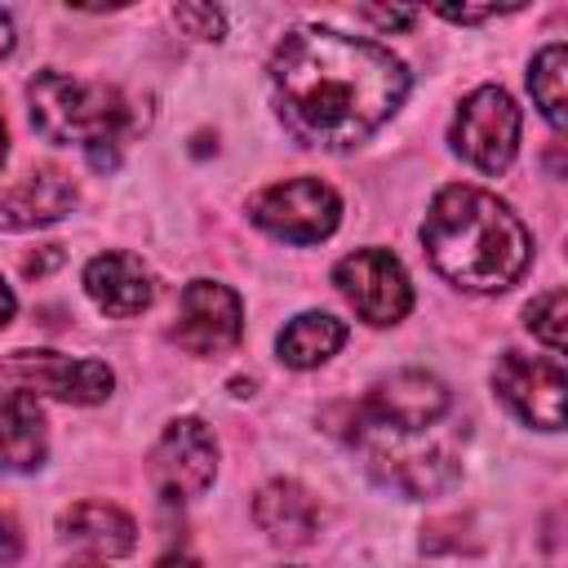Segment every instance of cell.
<instances>
[{
  "instance_id": "277c9868",
  "label": "cell",
  "mask_w": 568,
  "mask_h": 568,
  "mask_svg": "<svg viewBox=\"0 0 568 568\" xmlns=\"http://www.w3.org/2000/svg\"><path fill=\"white\" fill-rule=\"evenodd\" d=\"M351 413V439H368V435H417L426 426H435L448 413V386L422 368H404L382 377L359 404L346 408Z\"/></svg>"
},
{
  "instance_id": "ba28073f",
  "label": "cell",
  "mask_w": 568,
  "mask_h": 568,
  "mask_svg": "<svg viewBox=\"0 0 568 568\" xmlns=\"http://www.w3.org/2000/svg\"><path fill=\"white\" fill-rule=\"evenodd\" d=\"M217 475V444L200 417H178L151 453V479L169 501L200 497Z\"/></svg>"
},
{
  "instance_id": "d6986e66",
  "label": "cell",
  "mask_w": 568,
  "mask_h": 568,
  "mask_svg": "<svg viewBox=\"0 0 568 568\" xmlns=\"http://www.w3.org/2000/svg\"><path fill=\"white\" fill-rule=\"evenodd\" d=\"M524 315H528L524 324H528V328L559 355V351H564V320H568V297H564V288H550V293L532 297Z\"/></svg>"
},
{
  "instance_id": "4316f807",
  "label": "cell",
  "mask_w": 568,
  "mask_h": 568,
  "mask_svg": "<svg viewBox=\"0 0 568 568\" xmlns=\"http://www.w3.org/2000/svg\"><path fill=\"white\" fill-rule=\"evenodd\" d=\"M9 49H13V22H9L4 13H0V58H4Z\"/></svg>"
},
{
  "instance_id": "ffe728a7",
  "label": "cell",
  "mask_w": 568,
  "mask_h": 568,
  "mask_svg": "<svg viewBox=\"0 0 568 568\" xmlns=\"http://www.w3.org/2000/svg\"><path fill=\"white\" fill-rule=\"evenodd\" d=\"M191 36H200V40H217L222 36V9H213V4H182L178 13H173Z\"/></svg>"
},
{
  "instance_id": "f1b7e54d",
  "label": "cell",
  "mask_w": 568,
  "mask_h": 568,
  "mask_svg": "<svg viewBox=\"0 0 568 568\" xmlns=\"http://www.w3.org/2000/svg\"><path fill=\"white\" fill-rule=\"evenodd\" d=\"M75 568H102V564H75Z\"/></svg>"
},
{
  "instance_id": "7a4b0ae2",
  "label": "cell",
  "mask_w": 568,
  "mask_h": 568,
  "mask_svg": "<svg viewBox=\"0 0 568 568\" xmlns=\"http://www.w3.org/2000/svg\"><path fill=\"white\" fill-rule=\"evenodd\" d=\"M422 244L430 266L470 293H501L532 262L528 226L479 186H444L426 209Z\"/></svg>"
},
{
  "instance_id": "6da1fadb",
  "label": "cell",
  "mask_w": 568,
  "mask_h": 568,
  "mask_svg": "<svg viewBox=\"0 0 568 568\" xmlns=\"http://www.w3.org/2000/svg\"><path fill=\"white\" fill-rule=\"evenodd\" d=\"M271 84L297 138L342 151L395 115L408 93V71L373 40L297 27L271 53Z\"/></svg>"
},
{
  "instance_id": "9a60e30c",
  "label": "cell",
  "mask_w": 568,
  "mask_h": 568,
  "mask_svg": "<svg viewBox=\"0 0 568 568\" xmlns=\"http://www.w3.org/2000/svg\"><path fill=\"white\" fill-rule=\"evenodd\" d=\"M49 430L36 395L0 390V470H36L44 462Z\"/></svg>"
},
{
  "instance_id": "83f0119b",
  "label": "cell",
  "mask_w": 568,
  "mask_h": 568,
  "mask_svg": "<svg viewBox=\"0 0 568 568\" xmlns=\"http://www.w3.org/2000/svg\"><path fill=\"white\" fill-rule=\"evenodd\" d=\"M4 155H9V124H4V111H0V164H4Z\"/></svg>"
},
{
  "instance_id": "2e32d148",
  "label": "cell",
  "mask_w": 568,
  "mask_h": 568,
  "mask_svg": "<svg viewBox=\"0 0 568 568\" xmlns=\"http://www.w3.org/2000/svg\"><path fill=\"white\" fill-rule=\"evenodd\" d=\"M62 537L84 546V550H93V555H129L133 541H138V528L120 506L80 501V506H71L62 515Z\"/></svg>"
},
{
  "instance_id": "ac0fdd59",
  "label": "cell",
  "mask_w": 568,
  "mask_h": 568,
  "mask_svg": "<svg viewBox=\"0 0 568 568\" xmlns=\"http://www.w3.org/2000/svg\"><path fill=\"white\" fill-rule=\"evenodd\" d=\"M564 44H546L537 58H532V71H528V89H532V102L541 106V115L559 129L564 124Z\"/></svg>"
},
{
  "instance_id": "603a6c76",
  "label": "cell",
  "mask_w": 568,
  "mask_h": 568,
  "mask_svg": "<svg viewBox=\"0 0 568 568\" xmlns=\"http://www.w3.org/2000/svg\"><path fill=\"white\" fill-rule=\"evenodd\" d=\"M448 22H488V18H501V13H515V9H439Z\"/></svg>"
},
{
  "instance_id": "52a82bcc",
  "label": "cell",
  "mask_w": 568,
  "mask_h": 568,
  "mask_svg": "<svg viewBox=\"0 0 568 568\" xmlns=\"http://www.w3.org/2000/svg\"><path fill=\"white\" fill-rule=\"evenodd\" d=\"M333 284L368 324H399L413 306L408 275L386 248H355L333 266Z\"/></svg>"
},
{
  "instance_id": "30bf717a",
  "label": "cell",
  "mask_w": 568,
  "mask_h": 568,
  "mask_svg": "<svg viewBox=\"0 0 568 568\" xmlns=\"http://www.w3.org/2000/svg\"><path fill=\"white\" fill-rule=\"evenodd\" d=\"M4 373L18 377L27 390L67 399V404H98L111 395L115 373L102 359H71L62 351H13Z\"/></svg>"
},
{
  "instance_id": "7c38bea8",
  "label": "cell",
  "mask_w": 568,
  "mask_h": 568,
  "mask_svg": "<svg viewBox=\"0 0 568 568\" xmlns=\"http://www.w3.org/2000/svg\"><path fill=\"white\" fill-rule=\"evenodd\" d=\"M75 204V182L62 169H36L0 191V226L4 231H31L44 222H58Z\"/></svg>"
},
{
  "instance_id": "484cf974",
  "label": "cell",
  "mask_w": 568,
  "mask_h": 568,
  "mask_svg": "<svg viewBox=\"0 0 568 568\" xmlns=\"http://www.w3.org/2000/svg\"><path fill=\"white\" fill-rule=\"evenodd\" d=\"M155 568H200V564H195L191 555H164V559H160Z\"/></svg>"
},
{
  "instance_id": "5b68a950",
  "label": "cell",
  "mask_w": 568,
  "mask_h": 568,
  "mask_svg": "<svg viewBox=\"0 0 568 568\" xmlns=\"http://www.w3.org/2000/svg\"><path fill=\"white\" fill-rule=\"evenodd\" d=\"M253 222L262 231H271L275 240H288V244H315L324 235H333L337 217H342V200L328 182L320 178H284L266 191L253 195L248 204Z\"/></svg>"
},
{
  "instance_id": "d4e9b609",
  "label": "cell",
  "mask_w": 568,
  "mask_h": 568,
  "mask_svg": "<svg viewBox=\"0 0 568 568\" xmlns=\"http://www.w3.org/2000/svg\"><path fill=\"white\" fill-rule=\"evenodd\" d=\"M13 320V293H9V284L0 280V328Z\"/></svg>"
},
{
  "instance_id": "7402d4cb",
  "label": "cell",
  "mask_w": 568,
  "mask_h": 568,
  "mask_svg": "<svg viewBox=\"0 0 568 568\" xmlns=\"http://www.w3.org/2000/svg\"><path fill=\"white\" fill-rule=\"evenodd\" d=\"M18 555H22V532H18V524L9 515H0V568L18 564Z\"/></svg>"
},
{
  "instance_id": "9c48e42d",
  "label": "cell",
  "mask_w": 568,
  "mask_h": 568,
  "mask_svg": "<svg viewBox=\"0 0 568 568\" xmlns=\"http://www.w3.org/2000/svg\"><path fill=\"white\" fill-rule=\"evenodd\" d=\"M493 386L497 395L532 426L541 430H559L564 426V364L559 355H519L506 351L493 368Z\"/></svg>"
},
{
  "instance_id": "3957f363",
  "label": "cell",
  "mask_w": 568,
  "mask_h": 568,
  "mask_svg": "<svg viewBox=\"0 0 568 568\" xmlns=\"http://www.w3.org/2000/svg\"><path fill=\"white\" fill-rule=\"evenodd\" d=\"M27 102H31V124L49 142L84 146L93 169H111L115 164V146L138 124L129 98L115 84L75 80V75H62V71H40L27 84Z\"/></svg>"
},
{
  "instance_id": "cb8c5ba5",
  "label": "cell",
  "mask_w": 568,
  "mask_h": 568,
  "mask_svg": "<svg viewBox=\"0 0 568 568\" xmlns=\"http://www.w3.org/2000/svg\"><path fill=\"white\" fill-rule=\"evenodd\" d=\"M58 262H62V248H58V244H49L40 257L31 253V257L22 262V271H27V275H44V271H49V266H58Z\"/></svg>"
},
{
  "instance_id": "8fae6325",
  "label": "cell",
  "mask_w": 568,
  "mask_h": 568,
  "mask_svg": "<svg viewBox=\"0 0 568 568\" xmlns=\"http://www.w3.org/2000/svg\"><path fill=\"white\" fill-rule=\"evenodd\" d=\"M244 333V311L240 297L217 284V280H191L182 288V306H178V346L191 355H222L240 342Z\"/></svg>"
},
{
  "instance_id": "8992f818",
  "label": "cell",
  "mask_w": 568,
  "mask_h": 568,
  "mask_svg": "<svg viewBox=\"0 0 568 568\" xmlns=\"http://www.w3.org/2000/svg\"><path fill=\"white\" fill-rule=\"evenodd\" d=\"M448 138L462 160H470L484 173H501L519 151V106L506 89L484 84L457 106Z\"/></svg>"
},
{
  "instance_id": "4fadbf2b",
  "label": "cell",
  "mask_w": 568,
  "mask_h": 568,
  "mask_svg": "<svg viewBox=\"0 0 568 568\" xmlns=\"http://www.w3.org/2000/svg\"><path fill=\"white\" fill-rule=\"evenodd\" d=\"M84 293L98 302V311L124 320V315H138V311L151 306L155 284H151V271L142 266V257H133V253H98L84 266Z\"/></svg>"
},
{
  "instance_id": "5bb4252c",
  "label": "cell",
  "mask_w": 568,
  "mask_h": 568,
  "mask_svg": "<svg viewBox=\"0 0 568 568\" xmlns=\"http://www.w3.org/2000/svg\"><path fill=\"white\" fill-rule=\"evenodd\" d=\"M253 519H257V528L271 541H280V546H306L315 537V528H320V506H315V497L302 484L271 479L253 497Z\"/></svg>"
},
{
  "instance_id": "44dd1931",
  "label": "cell",
  "mask_w": 568,
  "mask_h": 568,
  "mask_svg": "<svg viewBox=\"0 0 568 568\" xmlns=\"http://www.w3.org/2000/svg\"><path fill=\"white\" fill-rule=\"evenodd\" d=\"M359 18L364 22H377L386 31H404V27L417 22V9H359Z\"/></svg>"
},
{
  "instance_id": "e0dca14e",
  "label": "cell",
  "mask_w": 568,
  "mask_h": 568,
  "mask_svg": "<svg viewBox=\"0 0 568 568\" xmlns=\"http://www.w3.org/2000/svg\"><path fill=\"white\" fill-rule=\"evenodd\" d=\"M342 342H346V324H342L337 315L306 311V315H297V320L280 333L275 351H280V359H284L288 368H315V364H324L328 355H337Z\"/></svg>"
}]
</instances>
